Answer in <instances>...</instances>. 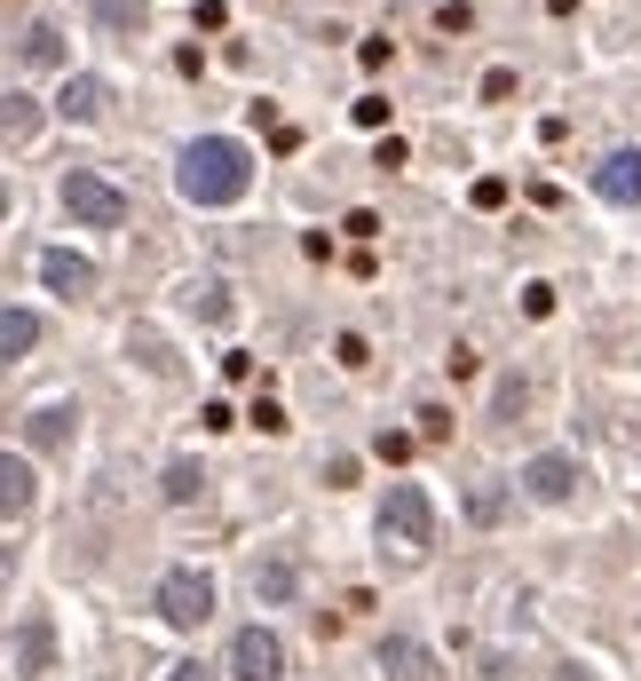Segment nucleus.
<instances>
[{
  "mask_svg": "<svg viewBox=\"0 0 641 681\" xmlns=\"http://www.w3.org/2000/svg\"><path fill=\"white\" fill-rule=\"evenodd\" d=\"M175 183H183L190 207H238L246 183H254V151L238 135H198V143H183Z\"/></svg>",
  "mask_w": 641,
  "mask_h": 681,
  "instance_id": "f257e3e1",
  "label": "nucleus"
},
{
  "mask_svg": "<svg viewBox=\"0 0 641 681\" xmlns=\"http://www.w3.org/2000/svg\"><path fill=\"white\" fill-rule=\"evenodd\" d=\"M381 547H388L396 563H412V555L435 547V507H428L420 484H396V492L381 499Z\"/></svg>",
  "mask_w": 641,
  "mask_h": 681,
  "instance_id": "f03ea898",
  "label": "nucleus"
},
{
  "mask_svg": "<svg viewBox=\"0 0 641 681\" xmlns=\"http://www.w3.org/2000/svg\"><path fill=\"white\" fill-rule=\"evenodd\" d=\"M214 610V578L207 570H166L159 578V619L166 626H198Z\"/></svg>",
  "mask_w": 641,
  "mask_h": 681,
  "instance_id": "7ed1b4c3",
  "label": "nucleus"
},
{
  "mask_svg": "<svg viewBox=\"0 0 641 681\" xmlns=\"http://www.w3.org/2000/svg\"><path fill=\"white\" fill-rule=\"evenodd\" d=\"M63 207H72L88 230H119V222H127V198H119L104 175H88V166H80L72 183H63Z\"/></svg>",
  "mask_w": 641,
  "mask_h": 681,
  "instance_id": "20e7f679",
  "label": "nucleus"
},
{
  "mask_svg": "<svg viewBox=\"0 0 641 681\" xmlns=\"http://www.w3.org/2000/svg\"><path fill=\"white\" fill-rule=\"evenodd\" d=\"M230 673H238V681H278L285 673V642L269 626H246L238 642H230Z\"/></svg>",
  "mask_w": 641,
  "mask_h": 681,
  "instance_id": "39448f33",
  "label": "nucleus"
},
{
  "mask_svg": "<svg viewBox=\"0 0 641 681\" xmlns=\"http://www.w3.org/2000/svg\"><path fill=\"white\" fill-rule=\"evenodd\" d=\"M594 191L610 198V207H641V151H610L594 166Z\"/></svg>",
  "mask_w": 641,
  "mask_h": 681,
  "instance_id": "423d86ee",
  "label": "nucleus"
},
{
  "mask_svg": "<svg viewBox=\"0 0 641 681\" xmlns=\"http://www.w3.org/2000/svg\"><path fill=\"white\" fill-rule=\"evenodd\" d=\"M40 286H48V293H63V301H88V293H95V269H88L80 254L48 246V254H40Z\"/></svg>",
  "mask_w": 641,
  "mask_h": 681,
  "instance_id": "0eeeda50",
  "label": "nucleus"
},
{
  "mask_svg": "<svg viewBox=\"0 0 641 681\" xmlns=\"http://www.w3.org/2000/svg\"><path fill=\"white\" fill-rule=\"evenodd\" d=\"M523 484H531V499H570V492H579V460H570V452H538L523 468Z\"/></svg>",
  "mask_w": 641,
  "mask_h": 681,
  "instance_id": "6e6552de",
  "label": "nucleus"
},
{
  "mask_svg": "<svg viewBox=\"0 0 641 681\" xmlns=\"http://www.w3.org/2000/svg\"><path fill=\"white\" fill-rule=\"evenodd\" d=\"M40 499V475H32L24 452H0V516H24V507Z\"/></svg>",
  "mask_w": 641,
  "mask_h": 681,
  "instance_id": "1a4fd4ad",
  "label": "nucleus"
},
{
  "mask_svg": "<svg viewBox=\"0 0 641 681\" xmlns=\"http://www.w3.org/2000/svg\"><path fill=\"white\" fill-rule=\"evenodd\" d=\"M40 127H48L40 95H9V104H0V143H32Z\"/></svg>",
  "mask_w": 641,
  "mask_h": 681,
  "instance_id": "9d476101",
  "label": "nucleus"
},
{
  "mask_svg": "<svg viewBox=\"0 0 641 681\" xmlns=\"http://www.w3.org/2000/svg\"><path fill=\"white\" fill-rule=\"evenodd\" d=\"M95 24H112V32H135V24H151V0H88Z\"/></svg>",
  "mask_w": 641,
  "mask_h": 681,
  "instance_id": "9b49d317",
  "label": "nucleus"
},
{
  "mask_svg": "<svg viewBox=\"0 0 641 681\" xmlns=\"http://www.w3.org/2000/svg\"><path fill=\"white\" fill-rule=\"evenodd\" d=\"M56 112H63V119H95V112H104V80H88V72H80L72 88H63V104H56Z\"/></svg>",
  "mask_w": 641,
  "mask_h": 681,
  "instance_id": "f8f14e48",
  "label": "nucleus"
},
{
  "mask_svg": "<svg viewBox=\"0 0 641 681\" xmlns=\"http://www.w3.org/2000/svg\"><path fill=\"white\" fill-rule=\"evenodd\" d=\"M32 340H40V325L24 310H0V357H32Z\"/></svg>",
  "mask_w": 641,
  "mask_h": 681,
  "instance_id": "ddd939ff",
  "label": "nucleus"
},
{
  "mask_svg": "<svg viewBox=\"0 0 641 681\" xmlns=\"http://www.w3.org/2000/svg\"><path fill=\"white\" fill-rule=\"evenodd\" d=\"M198 484H207L198 460H175V468H166V499H198Z\"/></svg>",
  "mask_w": 641,
  "mask_h": 681,
  "instance_id": "4468645a",
  "label": "nucleus"
},
{
  "mask_svg": "<svg viewBox=\"0 0 641 681\" xmlns=\"http://www.w3.org/2000/svg\"><path fill=\"white\" fill-rule=\"evenodd\" d=\"M32 64H63V32H56V24L32 32Z\"/></svg>",
  "mask_w": 641,
  "mask_h": 681,
  "instance_id": "2eb2a0df",
  "label": "nucleus"
},
{
  "mask_svg": "<svg viewBox=\"0 0 641 681\" xmlns=\"http://www.w3.org/2000/svg\"><path fill=\"white\" fill-rule=\"evenodd\" d=\"M63 428H72V413H63V404H48V413H40V445H63Z\"/></svg>",
  "mask_w": 641,
  "mask_h": 681,
  "instance_id": "dca6fc26",
  "label": "nucleus"
},
{
  "mask_svg": "<svg viewBox=\"0 0 641 681\" xmlns=\"http://www.w3.org/2000/svg\"><path fill=\"white\" fill-rule=\"evenodd\" d=\"M555 310V286H523V318H547Z\"/></svg>",
  "mask_w": 641,
  "mask_h": 681,
  "instance_id": "f3484780",
  "label": "nucleus"
},
{
  "mask_svg": "<svg viewBox=\"0 0 641 681\" xmlns=\"http://www.w3.org/2000/svg\"><path fill=\"white\" fill-rule=\"evenodd\" d=\"M261 595H293V570L285 563H261Z\"/></svg>",
  "mask_w": 641,
  "mask_h": 681,
  "instance_id": "a211bd4d",
  "label": "nucleus"
},
{
  "mask_svg": "<svg viewBox=\"0 0 641 681\" xmlns=\"http://www.w3.org/2000/svg\"><path fill=\"white\" fill-rule=\"evenodd\" d=\"M357 127H388V95H364V104H357Z\"/></svg>",
  "mask_w": 641,
  "mask_h": 681,
  "instance_id": "6ab92c4d",
  "label": "nucleus"
},
{
  "mask_svg": "<svg viewBox=\"0 0 641 681\" xmlns=\"http://www.w3.org/2000/svg\"><path fill=\"white\" fill-rule=\"evenodd\" d=\"M333 357H341V365H364L373 349H364V333H341V340H333Z\"/></svg>",
  "mask_w": 641,
  "mask_h": 681,
  "instance_id": "aec40b11",
  "label": "nucleus"
},
{
  "mask_svg": "<svg viewBox=\"0 0 641 681\" xmlns=\"http://www.w3.org/2000/svg\"><path fill=\"white\" fill-rule=\"evenodd\" d=\"M16 563H24V547H0V595L16 587Z\"/></svg>",
  "mask_w": 641,
  "mask_h": 681,
  "instance_id": "412c9836",
  "label": "nucleus"
},
{
  "mask_svg": "<svg viewBox=\"0 0 641 681\" xmlns=\"http://www.w3.org/2000/svg\"><path fill=\"white\" fill-rule=\"evenodd\" d=\"M175 681H214V673L207 666H175Z\"/></svg>",
  "mask_w": 641,
  "mask_h": 681,
  "instance_id": "4be33fe9",
  "label": "nucleus"
},
{
  "mask_svg": "<svg viewBox=\"0 0 641 681\" xmlns=\"http://www.w3.org/2000/svg\"><path fill=\"white\" fill-rule=\"evenodd\" d=\"M0 222H9V191H0Z\"/></svg>",
  "mask_w": 641,
  "mask_h": 681,
  "instance_id": "5701e85b",
  "label": "nucleus"
}]
</instances>
